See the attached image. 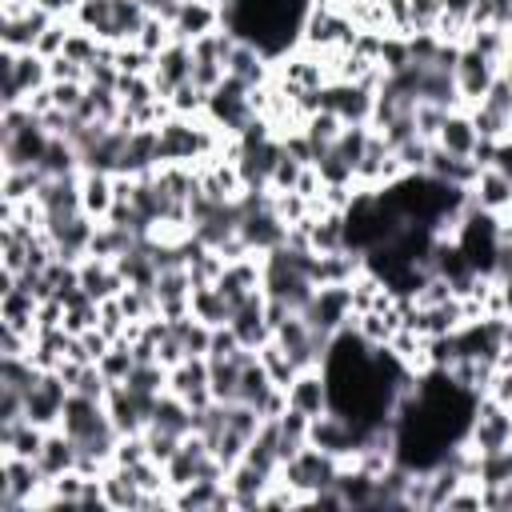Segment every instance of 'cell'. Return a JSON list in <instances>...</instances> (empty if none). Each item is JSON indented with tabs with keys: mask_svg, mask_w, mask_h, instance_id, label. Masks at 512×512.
I'll list each match as a JSON object with an SVG mask.
<instances>
[{
	"mask_svg": "<svg viewBox=\"0 0 512 512\" xmlns=\"http://www.w3.org/2000/svg\"><path fill=\"white\" fill-rule=\"evenodd\" d=\"M340 460L336 456H328L324 448H316V444H304L296 456H288L284 464H280V480H288L300 496H304V504L316 496V492H324V488H336V476H340Z\"/></svg>",
	"mask_w": 512,
	"mask_h": 512,
	"instance_id": "1",
	"label": "cell"
},
{
	"mask_svg": "<svg viewBox=\"0 0 512 512\" xmlns=\"http://www.w3.org/2000/svg\"><path fill=\"white\" fill-rule=\"evenodd\" d=\"M0 80H4L0 108L24 104L32 92H40V88L52 84V76H48V60H44L40 52H12V48L0 52Z\"/></svg>",
	"mask_w": 512,
	"mask_h": 512,
	"instance_id": "2",
	"label": "cell"
},
{
	"mask_svg": "<svg viewBox=\"0 0 512 512\" xmlns=\"http://www.w3.org/2000/svg\"><path fill=\"white\" fill-rule=\"evenodd\" d=\"M464 444L480 456H492V452H504L512 444V408L492 400V396H480L476 408H472V420H468V436Z\"/></svg>",
	"mask_w": 512,
	"mask_h": 512,
	"instance_id": "3",
	"label": "cell"
},
{
	"mask_svg": "<svg viewBox=\"0 0 512 512\" xmlns=\"http://www.w3.org/2000/svg\"><path fill=\"white\" fill-rule=\"evenodd\" d=\"M204 116L220 128V132H228V136H240L260 112L252 108V88H244L240 80H232V76H224L212 92H208V108H204Z\"/></svg>",
	"mask_w": 512,
	"mask_h": 512,
	"instance_id": "4",
	"label": "cell"
},
{
	"mask_svg": "<svg viewBox=\"0 0 512 512\" xmlns=\"http://www.w3.org/2000/svg\"><path fill=\"white\" fill-rule=\"evenodd\" d=\"M500 76V64L488 60L484 52H476L472 44H460V56H456V68H452V80H456V92H460V108L468 112L472 104L484 100V92L492 88V80Z\"/></svg>",
	"mask_w": 512,
	"mask_h": 512,
	"instance_id": "5",
	"label": "cell"
},
{
	"mask_svg": "<svg viewBox=\"0 0 512 512\" xmlns=\"http://www.w3.org/2000/svg\"><path fill=\"white\" fill-rule=\"evenodd\" d=\"M352 292H348V284H320L316 292H312V300L304 304V320L316 328V332H328V336H336L340 328H348L352 324Z\"/></svg>",
	"mask_w": 512,
	"mask_h": 512,
	"instance_id": "6",
	"label": "cell"
},
{
	"mask_svg": "<svg viewBox=\"0 0 512 512\" xmlns=\"http://www.w3.org/2000/svg\"><path fill=\"white\" fill-rule=\"evenodd\" d=\"M68 384L56 368L40 372V380L24 392V416L40 428H60V416H64V404H68Z\"/></svg>",
	"mask_w": 512,
	"mask_h": 512,
	"instance_id": "7",
	"label": "cell"
},
{
	"mask_svg": "<svg viewBox=\"0 0 512 512\" xmlns=\"http://www.w3.org/2000/svg\"><path fill=\"white\" fill-rule=\"evenodd\" d=\"M232 332L240 336V344L248 348V352H260L268 340H272V324H268V296H264V288L260 292H252V296H244L236 308H232Z\"/></svg>",
	"mask_w": 512,
	"mask_h": 512,
	"instance_id": "8",
	"label": "cell"
},
{
	"mask_svg": "<svg viewBox=\"0 0 512 512\" xmlns=\"http://www.w3.org/2000/svg\"><path fill=\"white\" fill-rule=\"evenodd\" d=\"M168 392L180 396L192 412H200L204 404H212V388H208V356H184L180 364L168 368Z\"/></svg>",
	"mask_w": 512,
	"mask_h": 512,
	"instance_id": "9",
	"label": "cell"
},
{
	"mask_svg": "<svg viewBox=\"0 0 512 512\" xmlns=\"http://www.w3.org/2000/svg\"><path fill=\"white\" fill-rule=\"evenodd\" d=\"M152 84H156V92H160V100H168L180 84H188L192 80V44H184V40H172L164 52H156L152 56Z\"/></svg>",
	"mask_w": 512,
	"mask_h": 512,
	"instance_id": "10",
	"label": "cell"
},
{
	"mask_svg": "<svg viewBox=\"0 0 512 512\" xmlns=\"http://www.w3.org/2000/svg\"><path fill=\"white\" fill-rule=\"evenodd\" d=\"M284 392H288V408L304 412L308 420L332 412V392H328V376H324V368H300L296 380H292Z\"/></svg>",
	"mask_w": 512,
	"mask_h": 512,
	"instance_id": "11",
	"label": "cell"
},
{
	"mask_svg": "<svg viewBox=\"0 0 512 512\" xmlns=\"http://www.w3.org/2000/svg\"><path fill=\"white\" fill-rule=\"evenodd\" d=\"M468 200L472 208L488 212V216H508L512 212V180L500 168H476L472 184H468Z\"/></svg>",
	"mask_w": 512,
	"mask_h": 512,
	"instance_id": "12",
	"label": "cell"
},
{
	"mask_svg": "<svg viewBox=\"0 0 512 512\" xmlns=\"http://www.w3.org/2000/svg\"><path fill=\"white\" fill-rule=\"evenodd\" d=\"M52 20H56L52 12H44L40 4H32L24 16L0 20V44H4V48H12V52H32V48H36V40H40V32H44Z\"/></svg>",
	"mask_w": 512,
	"mask_h": 512,
	"instance_id": "13",
	"label": "cell"
},
{
	"mask_svg": "<svg viewBox=\"0 0 512 512\" xmlns=\"http://www.w3.org/2000/svg\"><path fill=\"white\" fill-rule=\"evenodd\" d=\"M216 28H220V8L204 4V0H184L176 20H172V36L184 40V44H196L200 36H208Z\"/></svg>",
	"mask_w": 512,
	"mask_h": 512,
	"instance_id": "14",
	"label": "cell"
},
{
	"mask_svg": "<svg viewBox=\"0 0 512 512\" xmlns=\"http://www.w3.org/2000/svg\"><path fill=\"white\" fill-rule=\"evenodd\" d=\"M272 480H276V476L260 472V468L248 464V460H236V464L224 472V484H228L236 508H260V496H264V488H268Z\"/></svg>",
	"mask_w": 512,
	"mask_h": 512,
	"instance_id": "15",
	"label": "cell"
},
{
	"mask_svg": "<svg viewBox=\"0 0 512 512\" xmlns=\"http://www.w3.org/2000/svg\"><path fill=\"white\" fill-rule=\"evenodd\" d=\"M228 76L240 80L244 88H260V84L272 80V60H268L256 44L236 40V48H232V56H228Z\"/></svg>",
	"mask_w": 512,
	"mask_h": 512,
	"instance_id": "16",
	"label": "cell"
},
{
	"mask_svg": "<svg viewBox=\"0 0 512 512\" xmlns=\"http://www.w3.org/2000/svg\"><path fill=\"white\" fill-rule=\"evenodd\" d=\"M80 288H84L92 300H112V296H120L128 284H124V276L116 272L112 260H104V256H84V260H80Z\"/></svg>",
	"mask_w": 512,
	"mask_h": 512,
	"instance_id": "17",
	"label": "cell"
},
{
	"mask_svg": "<svg viewBox=\"0 0 512 512\" xmlns=\"http://www.w3.org/2000/svg\"><path fill=\"white\" fill-rule=\"evenodd\" d=\"M436 144H440L444 152H452V156H468V160H472V152H476V144H480V132H476V124H472V116H468L464 108H452V112L444 116L440 132H436Z\"/></svg>",
	"mask_w": 512,
	"mask_h": 512,
	"instance_id": "18",
	"label": "cell"
},
{
	"mask_svg": "<svg viewBox=\"0 0 512 512\" xmlns=\"http://www.w3.org/2000/svg\"><path fill=\"white\" fill-rule=\"evenodd\" d=\"M44 436H48V428L32 424L28 416L0 424V448H4V456H28V460H36L40 448H44Z\"/></svg>",
	"mask_w": 512,
	"mask_h": 512,
	"instance_id": "19",
	"label": "cell"
},
{
	"mask_svg": "<svg viewBox=\"0 0 512 512\" xmlns=\"http://www.w3.org/2000/svg\"><path fill=\"white\" fill-rule=\"evenodd\" d=\"M80 204L92 220H108L112 204H116V188H112V172H96L84 168L80 172Z\"/></svg>",
	"mask_w": 512,
	"mask_h": 512,
	"instance_id": "20",
	"label": "cell"
},
{
	"mask_svg": "<svg viewBox=\"0 0 512 512\" xmlns=\"http://www.w3.org/2000/svg\"><path fill=\"white\" fill-rule=\"evenodd\" d=\"M100 480H104V500H108V508L132 512V508H144V504H148V496H144V488L136 484L132 468H120V464H112V468H108Z\"/></svg>",
	"mask_w": 512,
	"mask_h": 512,
	"instance_id": "21",
	"label": "cell"
},
{
	"mask_svg": "<svg viewBox=\"0 0 512 512\" xmlns=\"http://www.w3.org/2000/svg\"><path fill=\"white\" fill-rule=\"evenodd\" d=\"M76 456H80L76 440H72L64 428H48V436H44V448H40L36 464H40V472L52 480V476H60V472L76 468Z\"/></svg>",
	"mask_w": 512,
	"mask_h": 512,
	"instance_id": "22",
	"label": "cell"
},
{
	"mask_svg": "<svg viewBox=\"0 0 512 512\" xmlns=\"http://www.w3.org/2000/svg\"><path fill=\"white\" fill-rule=\"evenodd\" d=\"M432 180H440V184H452V188H468L472 184V176H476V164L468 160V156H452V152H444L440 144H432V156H428V168H424Z\"/></svg>",
	"mask_w": 512,
	"mask_h": 512,
	"instance_id": "23",
	"label": "cell"
},
{
	"mask_svg": "<svg viewBox=\"0 0 512 512\" xmlns=\"http://www.w3.org/2000/svg\"><path fill=\"white\" fill-rule=\"evenodd\" d=\"M148 424H152V428H164V432H176V436H188V432L196 428V416H192V408H188L180 396L164 392V396H156Z\"/></svg>",
	"mask_w": 512,
	"mask_h": 512,
	"instance_id": "24",
	"label": "cell"
},
{
	"mask_svg": "<svg viewBox=\"0 0 512 512\" xmlns=\"http://www.w3.org/2000/svg\"><path fill=\"white\" fill-rule=\"evenodd\" d=\"M192 316H200L208 328H220L232 320V300L216 284H192Z\"/></svg>",
	"mask_w": 512,
	"mask_h": 512,
	"instance_id": "25",
	"label": "cell"
},
{
	"mask_svg": "<svg viewBox=\"0 0 512 512\" xmlns=\"http://www.w3.org/2000/svg\"><path fill=\"white\" fill-rule=\"evenodd\" d=\"M116 96H120V104H124V112H128L132 120H136L144 108H152V104L160 100V92H156V84H152L148 72H144V76H120Z\"/></svg>",
	"mask_w": 512,
	"mask_h": 512,
	"instance_id": "26",
	"label": "cell"
},
{
	"mask_svg": "<svg viewBox=\"0 0 512 512\" xmlns=\"http://www.w3.org/2000/svg\"><path fill=\"white\" fill-rule=\"evenodd\" d=\"M344 128H348V124H344V120H340L332 108H316V112H308V116H304V136L312 140L316 156H320L328 144H336Z\"/></svg>",
	"mask_w": 512,
	"mask_h": 512,
	"instance_id": "27",
	"label": "cell"
},
{
	"mask_svg": "<svg viewBox=\"0 0 512 512\" xmlns=\"http://www.w3.org/2000/svg\"><path fill=\"white\" fill-rule=\"evenodd\" d=\"M44 180H48V176H44L40 168H16V172H4V180H0V200H4V204H24V200H32V196L40 192Z\"/></svg>",
	"mask_w": 512,
	"mask_h": 512,
	"instance_id": "28",
	"label": "cell"
},
{
	"mask_svg": "<svg viewBox=\"0 0 512 512\" xmlns=\"http://www.w3.org/2000/svg\"><path fill=\"white\" fill-rule=\"evenodd\" d=\"M44 368H36L28 356H0V388H12V392H28L36 380H40Z\"/></svg>",
	"mask_w": 512,
	"mask_h": 512,
	"instance_id": "29",
	"label": "cell"
},
{
	"mask_svg": "<svg viewBox=\"0 0 512 512\" xmlns=\"http://www.w3.org/2000/svg\"><path fill=\"white\" fill-rule=\"evenodd\" d=\"M256 356H260V364H264V372L272 376V384H276V388H288V384L296 380V372H300V368L292 364V356H288V352H284L276 340H268V344H264Z\"/></svg>",
	"mask_w": 512,
	"mask_h": 512,
	"instance_id": "30",
	"label": "cell"
},
{
	"mask_svg": "<svg viewBox=\"0 0 512 512\" xmlns=\"http://www.w3.org/2000/svg\"><path fill=\"white\" fill-rule=\"evenodd\" d=\"M172 328H176V336H180V344H184V352L188 356H208V340H212V328L200 320V316H180V320H172Z\"/></svg>",
	"mask_w": 512,
	"mask_h": 512,
	"instance_id": "31",
	"label": "cell"
},
{
	"mask_svg": "<svg viewBox=\"0 0 512 512\" xmlns=\"http://www.w3.org/2000/svg\"><path fill=\"white\" fill-rule=\"evenodd\" d=\"M96 364H100V372L108 376V384H120V380H128V372L136 368V356H132V348H128L124 340H112V348H108Z\"/></svg>",
	"mask_w": 512,
	"mask_h": 512,
	"instance_id": "32",
	"label": "cell"
},
{
	"mask_svg": "<svg viewBox=\"0 0 512 512\" xmlns=\"http://www.w3.org/2000/svg\"><path fill=\"white\" fill-rule=\"evenodd\" d=\"M172 40H176V36H172V24L148 12V20H144V28L136 32V40H132V44H140V48H144L148 56H156V52H164V48H168Z\"/></svg>",
	"mask_w": 512,
	"mask_h": 512,
	"instance_id": "33",
	"label": "cell"
},
{
	"mask_svg": "<svg viewBox=\"0 0 512 512\" xmlns=\"http://www.w3.org/2000/svg\"><path fill=\"white\" fill-rule=\"evenodd\" d=\"M428 156H432V140L428 136H408L404 144H396V160L404 172H424L428 168Z\"/></svg>",
	"mask_w": 512,
	"mask_h": 512,
	"instance_id": "34",
	"label": "cell"
},
{
	"mask_svg": "<svg viewBox=\"0 0 512 512\" xmlns=\"http://www.w3.org/2000/svg\"><path fill=\"white\" fill-rule=\"evenodd\" d=\"M68 32H72V16H56V20L40 32V40H36V48H32V52H40L44 60L60 56V52H64V44H68Z\"/></svg>",
	"mask_w": 512,
	"mask_h": 512,
	"instance_id": "35",
	"label": "cell"
},
{
	"mask_svg": "<svg viewBox=\"0 0 512 512\" xmlns=\"http://www.w3.org/2000/svg\"><path fill=\"white\" fill-rule=\"evenodd\" d=\"M168 108H172L176 116H204V108H208V92L196 88V84L188 80V84H180V88L168 96Z\"/></svg>",
	"mask_w": 512,
	"mask_h": 512,
	"instance_id": "36",
	"label": "cell"
},
{
	"mask_svg": "<svg viewBox=\"0 0 512 512\" xmlns=\"http://www.w3.org/2000/svg\"><path fill=\"white\" fill-rule=\"evenodd\" d=\"M180 440L184 436H176V432H164V428H144V444H148V456L156 460V464H168L172 456H176V448H180Z\"/></svg>",
	"mask_w": 512,
	"mask_h": 512,
	"instance_id": "37",
	"label": "cell"
},
{
	"mask_svg": "<svg viewBox=\"0 0 512 512\" xmlns=\"http://www.w3.org/2000/svg\"><path fill=\"white\" fill-rule=\"evenodd\" d=\"M140 460H148V444H144V432L120 436V440H116V452H112V464H120V468H136Z\"/></svg>",
	"mask_w": 512,
	"mask_h": 512,
	"instance_id": "38",
	"label": "cell"
},
{
	"mask_svg": "<svg viewBox=\"0 0 512 512\" xmlns=\"http://www.w3.org/2000/svg\"><path fill=\"white\" fill-rule=\"evenodd\" d=\"M444 508H448V512H460V508H464V512H480V508H484V484H480V480H464V484L444 500Z\"/></svg>",
	"mask_w": 512,
	"mask_h": 512,
	"instance_id": "39",
	"label": "cell"
},
{
	"mask_svg": "<svg viewBox=\"0 0 512 512\" xmlns=\"http://www.w3.org/2000/svg\"><path fill=\"white\" fill-rule=\"evenodd\" d=\"M440 16H444V0H412V28H408V36L436 32Z\"/></svg>",
	"mask_w": 512,
	"mask_h": 512,
	"instance_id": "40",
	"label": "cell"
},
{
	"mask_svg": "<svg viewBox=\"0 0 512 512\" xmlns=\"http://www.w3.org/2000/svg\"><path fill=\"white\" fill-rule=\"evenodd\" d=\"M48 92H52V104H56L60 112H72V116H76V108H80L88 84H76V80H52Z\"/></svg>",
	"mask_w": 512,
	"mask_h": 512,
	"instance_id": "41",
	"label": "cell"
},
{
	"mask_svg": "<svg viewBox=\"0 0 512 512\" xmlns=\"http://www.w3.org/2000/svg\"><path fill=\"white\" fill-rule=\"evenodd\" d=\"M452 108H444V104H432V100H420L416 104V132L420 136H428L432 144H436V132H440V124H444V116H448Z\"/></svg>",
	"mask_w": 512,
	"mask_h": 512,
	"instance_id": "42",
	"label": "cell"
},
{
	"mask_svg": "<svg viewBox=\"0 0 512 512\" xmlns=\"http://www.w3.org/2000/svg\"><path fill=\"white\" fill-rule=\"evenodd\" d=\"M224 76H228V68H224L220 60H208V56H192V84H196V88L212 92V88H216Z\"/></svg>",
	"mask_w": 512,
	"mask_h": 512,
	"instance_id": "43",
	"label": "cell"
},
{
	"mask_svg": "<svg viewBox=\"0 0 512 512\" xmlns=\"http://www.w3.org/2000/svg\"><path fill=\"white\" fill-rule=\"evenodd\" d=\"M48 76H52V80H76V84H88V68L76 64V60H68L64 52L48 60Z\"/></svg>",
	"mask_w": 512,
	"mask_h": 512,
	"instance_id": "44",
	"label": "cell"
},
{
	"mask_svg": "<svg viewBox=\"0 0 512 512\" xmlns=\"http://www.w3.org/2000/svg\"><path fill=\"white\" fill-rule=\"evenodd\" d=\"M20 416H24V392L0 388V424L4 420H20Z\"/></svg>",
	"mask_w": 512,
	"mask_h": 512,
	"instance_id": "45",
	"label": "cell"
},
{
	"mask_svg": "<svg viewBox=\"0 0 512 512\" xmlns=\"http://www.w3.org/2000/svg\"><path fill=\"white\" fill-rule=\"evenodd\" d=\"M500 364H512V316L504 320V360Z\"/></svg>",
	"mask_w": 512,
	"mask_h": 512,
	"instance_id": "46",
	"label": "cell"
},
{
	"mask_svg": "<svg viewBox=\"0 0 512 512\" xmlns=\"http://www.w3.org/2000/svg\"><path fill=\"white\" fill-rule=\"evenodd\" d=\"M140 4H144V8H148V4H152V0H140Z\"/></svg>",
	"mask_w": 512,
	"mask_h": 512,
	"instance_id": "47",
	"label": "cell"
}]
</instances>
